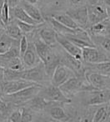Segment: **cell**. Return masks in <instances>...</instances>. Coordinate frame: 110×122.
I'll return each mask as SVG.
<instances>
[{
	"label": "cell",
	"mask_w": 110,
	"mask_h": 122,
	"mask_svg": "<svg viewBox=\"0 0 110 122\" xmlns=\"http://www.w3.org/2000/svg\"><path fill=\"white\" fill-rule=\"evenodd\" d=\"M33 43L39 59L45 66L47 75L50 79L55 68L60 65V55L53 50L52 46L44 43L39 37L33 41Z\"/></svg>",
	"instance_id": "6da1fadb"
},
{
	"label": "cell",
	"mask_w": 110,
	"mask_h": 122,
	"mask_svg": "<svg viewBox=\"0 0 110 122\" xmlns=\"http://www.w3.org/2000/svg\"><path fill=\"white\" fill-rule=\"evenodd\" d=\"M43 87L40 84H34L30 86H28L19 91L9 95H6L9 99V101L14 105H24L26 102L33 98L35 95L38 94L41 89Z\"/></svg>",
	"instance_id": "7a4b0ae2"
},
{
	"label": "cell",
	"mask_w": 110,
	"mask_h": 122,
	"mask_svg": "<svg viewBox=\"0 0 110 122\" xmlns=\"http://www.w3.org/2000/svg\"><path fill=\"white\" fill-rule=\"evenodd\" d=\"M48 79H49V77L47 75L45 66L42 61L32 68L22 70L21 73V80H28L40 85L43 82L47 81Z\"/></svg>",
	"instance_id": "3957f363"
},
{
	"label": "cell",
	"mask_w": 110,
	"mask_h": 122,
	"mask_svg": "<svg viewBox=\"0 0 110 122\" xmlns=\"http://www.w3.org/2000/svg\"><path fill=\"white\" fill-rule=\"evenodd\" d=\"M38 95L48 101L62 104H70L72 102L71 99L66 96L59 87L53 85V84H50L46 87H43L38 92Z\"/></svg>",
	"instance_id": "277c9868"
},
{
	"label": "cell",
	"mask_w": 110,
	"mask_h": 122,
	"mask_svg": "<svg viewBox=\"0 0 110 122\" xmlns=\"http://www.w3.org/2000/svg\"><path fill=\"white\" fill-rule=\"evenodd\" d=\"M87 9L89 26L108 19L107 7L102 1H95L91 3L87 6Z\"/></svg>",
	"instance_id": "5b68a950"
},
{
	"label": "cell",
	"mask_w": 110,
	"mask_h": 122,
	"mask_svg": "<svg viewBox=\"0 0 110 122\" xmlns=\"http://www.w3.org/2000/svg\"><path fill=\"white\" fill-rule=\"evenodd\" d=\"M83 61L88 64L100 63L103 61L109 60L106 53L101 48L96 47H85L82 49Z\"/></svg>",
	"instance_id": "8992f818"
},
{
	"label": "cell",
	"mask_w": 110,
	"mask_h": 122,
	"mask_svg": "<svg viewBox=\"0 0 110 122\" xmlns=\"http://www.w3.org/2000/svg\"><path fill=\"white\" fill-rule=\"evenodd\" d=\"M110 101V90H95L88 91L84 100V105H102Z\"/></svg>",
	"instance_id": "52a82bcc"
},
{
	"label": "cell",
	"mask_w": 110,
	"mask_h": 122,
	"mask_svg": "<svg viewBox=\"0 0 110 122\" xmlns=\"http://www.w3.org/2000/svg\"><path fill=\"white\" fill-rule=\"evenodd\" d=\"M85 80H86V77L85 76L71 77L65 83H63L62 85H60L59 88L66 96L70 98V97L74 96L78 92L82 91L83 82H84Z\"/></svg>",
	"instance_id": "ba28073f"
},
{
	"label": "cell",
	"mask_w": 110,
	"mask_h": 122,
	"mask_svg": "<svg viewBox=\"0 0 110 122\" xmlns=\"http://www.w3.org/2000/svg\"><path fill=\"white\" fill-rule=\"evenodd\" d=\"M85 77L88 83L96 90H110V75L85 71Z\"/></svg>",
	"instance_id": "9c48e42d"
},
{
	"label": "cell",
	"mask_w": 110,
	"mask_h": 122,
	"mask_svg": "<svg viewBox=\"0 0 110 122\" xmlns=\"http://www.w3.org/2000/svg\"><path fill=\"white\" fill-rule=\"evenodd\" d=\"M73 76H76V75L73 70H70L65 65L60 64L55 68L52 76H51V84L59 87L63 83H65L68 79Z\"/></svg>",
	"instance_id": "30bf717a"
},
{
	"label": "cell",
	"mask_w": 110,
	"mask_h": 122,
	"mask_svg": "<svg viewBox=\"0 0 110 122\" xmlns=\"http://www.w3.org/2000/svg\"><path fill=\"white\" fill-rule=\"evenodd\" d=\"M82 29H87L89 26L88 24V9L87 6H81L78 8H70L66 12Z\"/></svg>",
	"instance_id": "8fae6325"
},
{
	"label": "cell",
	"mask_w": 110,
	"mask_h": 122,
	"mask_svg": "<svg viewBox=\"0 0 110 122\" xmlns=\"http://www.w3.org/2000/svg\"><path fill=\"white\" fill-rule=\"evenodd\" d=\"M57 43L66 51L70 55L73 56L75 59L78 60L83 61V56H82V49L78 46L75 45L71 40L68 39L66 36L62 34H57Z\"/></svg>",
	"instance_id": "7c38bea8"
},
{
	"label": "cell",
	"mask_w": 110,
	"mask_h": 122,
	"mask_svg": "<svg viewBox=\"0 0 110 122\" xmlns=\"http://www.w3.org/2000/svg\"><path fill=\"white\" fill-rule=\"evenodd\" d=\"M36 83L24 80H9V81H4L2 85V92L4 95H9L14 94L23 89L28 86L33 85Z\"/></svg>",
	"instance_id": "4fadbf2b"
},
{
	"label": "cell",
	"mask_w": 110,
	"mask_h": 122,
	"mask_svg": "<svg viewBox=\"0 0 110 122\" xmlns=\"http://www.w3.org/2000/svg\"><path fill=\"white\" fill-rule=\"evenodd\" d=\"M21 58H22L23 63H24V69L32 68L41 62V59H39L37 51H36V49L33 42L29 43L27 50Z\"/></svg>",
	"instance_id": "5bb4252c"
},
{
	"label": "cell",
	"mask_w": 110,
	"mask_h": 122,
	"mask_svg": "<svg viewBox=\"0 0 110 122\" xmlns=\"http://www.w3.org/2000/svg\"><path fill=\"white\" fill-rule=\"evenodd\" d=\"M90 36H109L110 21L108 19L90 25L86 29Z\"/></svg>",
	"instance_id": "9a60e30c"
},
{
	"label": "cell",
	"mask_w": 110,
	"mask_h": 122,
	"mask_svg": "<svg viewBox=\"0 0 110 122\" xmlns=\"http://www.w3.org/2000/svg\"><path fill=\"white\" fill-rule=\"evenodd\" d=\"M38 37L48 45H54L57 44V32L49 26H45L39 29Z\"/></svg>",
	"instance_id": "2e32d148"
},
{
	"label": "cell",
	"mask_w": 110,
	"mask_h": 122,
	"mask_svg": "<svg viewBox=\"0 0 110 122\" xmlns=\"http://www.w3.org/2000/svg\"><path fill=\"white\" fill-rule=\"evenodd\" d=\"M44 110L53 120L57 121H67L69 119V116L67 115L63 108L59 105H53V106H50L49 105Z\"/></svg>",
	"instance_id": "e0dca14e"
},
{
	"label": "cell",
	"mask_w": 110,
	"mask_h": 122,
	"mask_svg": "<svg viewBox=\"0 0 110 122\" xmlns=\"http://www.w3.org/2000/svg\"><path fill=\"white\" fill-rule=\"evenodd\" d=\"M83 67H84L85 71L110 75V60L103 61V62L95 64L85 63V65Z\"/></svg>",
	"instance_id": "ac0fdd59"
},
{
	"label": "cell",
	"mask_w": 110,
	"mask_h": 122,
	"mask_svg": "<svg viewBox=\"0 0 110 122\" xmlns=\"http://www.w3.org/2000/svg\"><path fill=\"white\" fill-rule=\"evenodd\" d=\"M53 103H54V102L48 101V100H46L45 99H43L42 96H40L38 94L33 99H31L30 100L26 102L24 105H27L28 107L31 110L39 112V111H42V110H44L49 105H51Z\"/></svg>",
	"instance_id": "d6986e66"
},
{
	"label": "cell",
	"mask_w": 110,
	"mask_h": 122,
	"mask_svg": "<svg viewBox=\"0 0 110 122\" xmlns=\"http://www.w3.org/2000/svg\"><path fill=\"white\" fill-rule=\"evenodd\" d=\"M19 6H21V7L25 10V12L27 13L33 19H34L36 22H38V24H44V23H45V19H44L41 11L39 10L35 5L28 4V3L23 1V2H21V4H19Z\"/></svg>",
	"instance_id": "ffe728a7"
},
{
	"label": "cell",
	"mask_w": 110,
	"mask_h": 122,
	"mask_svg": "<svg viewBox=\"0 0 110 122\" xmlns=\"http://www.w3.org/2000/svg\"><path fill=\"white\" fill-rule=\"evenodd\" d=\"M48 21L49 24H50L51 27L57 32V34H62V35H64V36L76 34L77 32L78 31V29H81V28H78V29H70V28L67 27V26L63 25V24L59 23L58 20H56V19L53 17L48 18Z\"/></svg>",
	"instance_id": "44dd1931"
},
{
	"label": "cell",
	"mask_w": 110,
	"mask_h": 122,
	"mask_svg": "<svg viewBox=\"0 0 110 122\" xmlns=\"http://www.w3.org/2000/svg\"><path fill=\"white\" fill-rule=\"evenodd\" d=\"M13 9V14H14V18L18 20L23 21V22L28 23V24H33V25H39V24H38V22H36L34 19H33L27 13L25 12L24 9H23L21 6H17V7L14 8Z\"/></svg>",
	"instance_id": "7402d4cb"
},
{
	"label": "cell",
	"mask_w": 110,
	"mask_h": 122,
	"mask_svg": "<svg viewBox=\"0 0 110 122\" xmlns=\"http://www.w3.org/2000/svg\"><path fill=\"white\" fill-rule=\"evenodd\" d=\"M19 40H16L4 33L0 35V55L5 54L6 52L9 50L14 44L19 43Z\"/></svg>",
	"instance_id": "603a6c76"
},
{
	"label": "cell",
	"mask_w": 110,
	"mask_h": 122,
	"mask_svg": "<svg viewBox=\"0 0 110 122\" xmlns=\"http://www.w3.org/2000/svg\"><path fill=\"white\" fill-rule=\"evenodd\" d=\"M2 64V65L4 68L10 69L13 70H17V71H21V70H25L24 69V65L23 63L22 58L20 56H18V57H14L12 59H9L7 61H4V62H0Z\"/></svg>",
	"instance_id": "cb8c5ba5"
},
{
	"label": "cell",
	"mask_w": 110,
	"mask_h": 122,
	"mask_svg": "<svg viewBox=\"0 0 110 122\" xmlns=\"http://www.w3.org/2000/svg\"><path fill=\"white\" fill-rule=\"evenodd\" d=\"M53 18L58 20L59 23L63 24V25L67 26V27L70 28V29H78L79 27L78 24L70 17L69 15L65 13V14H53Z\"/></svg>",
	"instance_id": "d4e9b609"
},
{
	"label": "cell",
	"mask_w": 110,
	"mask_h": 122,
	"mask_svg": "<svg viewBox=\"0 0 110 122\" xmlns=\"http://www.w3.org/2000/svg\"><path fill=\"white\" fill-rule=\"evenodd\" d=\"M4 31H5V34L7 35H9L10 38L16 40H19L21 39L24 34L22 33V31L20 30L19 27L17 25V24H14V23H10L9 24L6 25L4 27Z\"/></svg>",
	"instance_id": "484cf974"
},
{
	"label": "cell",
	"mask_w": 110,
	"mask_h": 122,
	"mask_svg": "<svg viewBox=\"0 0 110 122\" xmlns=\"http://www.w3.org/2000/svg\"><path fill=\"white\" fill-rule=\"evenodd\" d=\"M108 120V109L107 105H102L94 113V115L92 118V121L93 122H103Z\"/></svg>",
	"instance_id": "4316f807"
},
{
	"label": "cell",
	"mask_w": 110,
	"mask_h": 122,
	"mask_svg": "<svg viewBox=\"0 0 110 122\" xmlns=\"http://www.w3.org/2000/svg\"><path fill=\"white\" fill-rule=\"evenodd\" d=\"M98 39L99 48H101L106 54H110V37L109 36H91Z\"/></svg>",
	"instance_id": "83f0119b"
},
{
	"label": "cell",
	"mask_w": 110,
	"mask_h": 122,
	"mask_svg": "<svg viewBox=\"0 0 110 122\" xmlns=\"http://www.w3.org/2000/svg\"><path fill=\"white\" fill-rule=\"evenodd\" d=\"M16 24H17V25L19 27L20 30L22 31V33L24 34H30V33L33 32L35 29H38L43 24H39V25H33V24H28V23L23 22V21L18 20V19H16Z\"/></svg>",
	"instance_id": "f1b7e54d"
},
{
	"label": "cell",
	"mask_w": 110,
	"mask_h": 122,
	"mask_svg": "<svg viewBox=\"0 0 110 122\" xmlns=\"http://www.w3.org/2000/svg\"><path fill=\"white\" fill-rule=\"evenodd\" d=\"M10 105L11 104L7 103L0 98V120H5V119H8L9 114L12 112Z\"/></svg>",
	"instance_id": "f546056e"
},
{
	"label": "cell",
	"mask_w": 110,
	"mask_h": 122,
	"mask_svg": "<svg viewBox=\"0 0 110 122\" xmlns=\"http://www.w3.org/2000/svg\"><path fill=\"white\" fill-rule=\"evenodd\" d=\"M1 22H2L3 25H4V28L11 23L10 8H9L7 0H6L5 3H4V7H3V9H2V12H1Z\"/></svg>",
	"instance_id": "4dcf8cb0"
},
{
	"label": "cell",
	"mask_w": 110,
	"mask_h": 122,
	"mask_svg": "<svg viewBox=\"0 0 110 122\" xmlns=\"http://www.w3.org/2000/svg\"><path fill=\"white\" fill-rule=\"evenodd\" d=\"M21 71H17V70H13L10 69L4 68V81H9V80H21Z\"/></svg>",
	"instance_id": "1f68e13d"
},
{
	"label": "cell",
	"mask_w": 110,
	"mask_h": 122,
	"mask_svg": "<svg viewBox=\"0 0 110 122\" xmlns=\"http://www.w3.org/2000/svg\"><path fill=\"white\" fill-rule=\"evenodd\" d=\"M7 121L9 122H21L22 121V112L21 108H18L16 110H13L9 114V117L7 119Z\"/></svg>",
	"instance_id": "d6a6232c"
},
{
	"label": "cell",
	"mask_w": 110,
	"mask_h": 122,
	"mask_svg": "<svg viewBox=\"0 0 110 122\" xmlns=\"http://www.w3.org/2000/svg\"><path fill=\"white\" fill-rule=\"evenodd\" d=\"M21 108V112H22V122H31L33 121V114L32 110L29 107L23 106Z\"/></svg>",
	"instance_id": "836d02e7"
},
{
	"label": "cell",
	"mask_w": 110,
	"mask_h": 122,
	"mask_svg": "<svg viewBox=\"0 0 110 122\" xmlns=\"http://www.w3.org/2000/svg\"><path fill=\"white\" fill-rule=\"evenodd\" d=\"M29 40H28V37L26 36V34L21 37V39H19V53H20V57H22L24 54V53L26 52L29 46Z\"/></svg>",
	"instance_id": "e575fe53"
},
{
	"label": "cell",
	"mask_w": 110,
	"mask_h": 122,
	"mask_svg": "<svg viewBox=\"0 0 110 122\" xmlns=\"http://www.w3.org/2000/svg\"><path fill=\"white\" fill-rule=\"evenodd\" d=\"M67 3L70 8H78L84 6L88 3V0H67Z\"/></svg>",
	"instance_id": "d590c367"
},
{
	"label": "cell",
	"mask_w": 110,
	"mask_h": 122,
	"mask_svg": "<svg viewBox=\"0 0 110 122\" xmlns=\"http://www.w3.org/2000/svg\"><path fill=\"white\" fill-rule=\"evenodd\" d=\"M7 2L9 4V8L12 9L14 8L17 7V6H19L22 2V0H7Z\"/></svg>",
	"instance_id": "8d00e7d4"
},
{
	"label": "cell",
	"mask_w": 110,
	"mask_h": 122,
	"mask_svg": "<svg viewBox=\"0 0 110 122\" xmlns=\"http://www.w3.org/2000/svg\"><path fill=\"white\" fill-rule=\"evenodd\" d=\"M24 2L28 3V4H33V5H36L39 3V0H24Z\"/></svg>",
	"instance_id": "74e56055"
},
{
	"label": "cell",
	"mask_w": 110,
	"mask_h": 122,
	"mask_svg": "<svg viewBox=\"0 0 110 122\" xmlns=\"http://www.w3.org/2000/svg\"><path fill=\"white\" fill-rule=\"evenodd\" d=\"M107 109H108V120H110V101L107 103Z\"/></svg>",
	"instance_id": "f35d334b"
},
{
	"label": "cell",
	"mask_w": 110,
	"mask_h": 122,
	"mask_svg": "<svg viewBox=\"0 0 110 122\" xmlns=\"http://www.w3.org/2000/svg\"><path fill=\"white\" fill-rule=\"evenodd\" d=\"M101 1L105 4L106 7L110 8V0H101Z\"/></svg>",
	"instance_id": "ab89813d"
},
{
	"label": "cell",
	"mask_w": 110,
	"mask_h": 122,
	"mask_svg": "<svg viewBox=\"0 0 110 122\" xmlns=\"http://www.w3.org/2000/svg\"><path fill=\"white\" fill-rule=\"evenodd\" d=\"M107 14H108V19L110 21V8L107 7Z\"/></svg>",
	"instance_id": "60d3db41"
},
{
	"label": "cell",
	"mask_w": 110,
	"mask_h": 122,
	"mask_svg": "<svg viewBox=\"0 0 110 122\" xmlns=\"http://www.w3.org/2000/svg\"><path fill=\"white\" fill-rule=\"evenodd\" d=\"M109 37H110V34H109Z\"/></svg>",
	"instance_id": "b9f144b4"
}]
</instances>
